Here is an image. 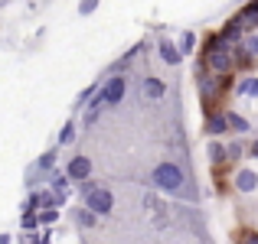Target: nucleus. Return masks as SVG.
<instances>
[{
  "mask_svg": "<svg viewBox=\"0 0 258 244\" xmlns=\"http://www.w3.org/2000/svg\"><path fill=\"white\" fill-rule=\"evenodd\" d=\"M232 65H235L232 46H226L219 36H213L206 43V69L216 72V75H229V72H232Z\"/></svg>",
  "mask_w": 258,
  "mask_h": 244,
  "instance_id": "obj_1",
  "label": "nucleus"
},
{
  "mask_svg": "<svg viewBox=\"0 0 258 244\" xmlns=\"http://www.w3.org/2000/svg\"><path fill=\"white\" fill-rule=\"evenodd\" d=\"M151 182H154V189L173 195V192H180V189L186 186V173H183L176 163H157L154 173H151Z\"/></svg>",
  "mask_w": 258,
  "mask_h": 244,
  "instance_id": "obj_2",
  "label": "nucleus"
},
{
  "mask_svg": "<svg viewBox=\"0 0 258 244\" xmlns=\"http://www.w3.org/2000/svg\"><path fill=\"white\" fill-rule=\"evenodd\" d=\"M98 94H101V101H105V107L121 104V101H124V94H127V78L124 75H111L105 85L98 88Z\"/></svg>",
  "mask_w": 258,
  "mask_h": 244,
  "instance_id": "obj_3",
  "label": "nucleus"
},
{
  "mask_svg": "<svg viewBox=\"0 0 258 244\" xmlns=\"http://www.w3.org/2000/svg\"><path fill=\"white\" fill-rule=\"evenodd\" d=\"M85 208L88 212H95V215H111V208H114V195L108 192V189H95L92 195H85Z\"/></svg>",
  "mask_w": 258,
  "mask_h": 244,
  "instance_id": "obj_4",
  "label": "nucleus"
},
{
  "mask_svg": "<svg viewBox=\"0 0 258 244\" xmlns=\"http://www.w3.org/2000/svg\"><path fill=\"white\" fill-rule=\"evenodd\" d=\"M66 176H69L72 182H85L88 176H92V160L88 157H72L69 166H66Z\"/></svg>",
  "mask_w": 258,
  "mask_h": 244,
  "instance_id": "obj_5",
  "label": "nucleus"
},
{
  "mask_svg": "<svg viewBox=\"0 0 258 244\" xmlns=\"http://www.w3.org/2000/svg\"><path fill=\"white\" fill-rule=\"evenodd\" d=\"M232 23L239 26L242 33H252V30H258V0H255V4H248L242 13H235V17H232Z\"/></svg>",
  "mask_w": 258,
  "mask_h": 244,
  "instance_id": "obj_6",
  "label": "nucleus"
},
{
  "mask_svg": "<svg viewBox=\"0 0 258 244\" xmlns=\"http://www.w3.org/2000/svg\"><path fill=\"white\" fill-rule=\"evenodd\" d=\"M157 52H160V59H164L167 65H180V59H183V52L176 49V46H173V39H167V36L157 43Z\"/></svg>",
  "mask_w": 258,
  "mask_h": 244,
  "instance_id": "obj_7",
  "label": "nucleus"
},
{
  "mask_svg": "<svg viewBox=\"0 0 258 244\" xmlns=\"http://www.w3.org/2000/svg\"><path fill=\"white\" fill-rule=\"evenodd\" d=\"M235 189H239V192H255L258 189V173L255 169H239V173H235Z\"/></svg>",
  "mask_w": 258,
  "mask_h": 244,
  "instance_id": "obj_8",
  "label": "nucleus"
},
{
  "mask_svg": "<svg viewBox=\"0 0 258 244\" xmlns=\"http://www.w3.org/2000/svg\"><path fill=\"white\" fill-rule=\"evenodd\" d=\"M229 124H226V114H209L206 124H203V134H209V137H219V134H226Z\"/></svg>",
  "mask_w": 258,
  "mask_h": 244,
  "instance_id": "obj_9",
  "label": "nucleus"
},
{
  "mask_svg": "<svg viewBox=\"0 0 258 244\" xmlns=\"http://www.w3.org/2000/svg\"><path fill=\"white\" fill-rule=\"evenodd\" d=\"M167 94V81L164 78H144V98H151V101H157V98H164Z\"/></svg>",
  "mask_w": 258,
  "mask_h": 244,
  "instance_id": "obj_10",
  "label": "nucleus"
},
{
  "mask_svg": "<svg viewBox=\"0 0 258 244\" xmlns=\"http://www.w3.org/2000/svg\"><path fill=\"white\" fill-rule=\"evenodd\" d=\"M219 39H222L226 46H239V39H242V30H239V26L232 23V20H229V23H226V26L219 30Z\"/></svg>",
  "mask_w": 258,
  "mask_h": 244,
  "instance_id": "obj_11",
  "label": "nucleus"
},
{
  "mask_svg": "<svg viewBox=\"0 0 258 244\" xmlns=\"http://www.w3.org/2000/svg\"><path fill=\"white\" fill-rule=\"evenodd\" d=\"M226 124H229V131H235V134H248V120L242 117V114H235V111L226 114Z\"/></svg>",
  "mask_w": 258,
  "mask_h": 244,
  "instance_id": "obj_12",
  "label": "nucleus"
},
{
  "mask_svg": "<svg viewBox=\"0 0 258 244\" xmlns=\"http://www.w3.org/2000/svg\"><path fill=\"white\" fill-rule=\"evenodd\" d=\"M69 176H66V173H56V176H52V179H49V186H52V195H66V189H69Z\"/></svg>",
  "mask_w": 258,
  "mask_h": 244,
  "instance_id": "obj_13",
  "label": "nucleus"
},
{
  "mask_svg": "<svg viewBox=\"0 0 258 244\" xmlns=\"http://www.w3.org/2000/svg\"><path fill=\"white\" fill-rule=\"evenodd\" d=\"M76 221H79V228H95V225H98V215L88 212V208H79V212H76Z\"/></svg>",
  "mask_w": 258,
  "mask_h": 244,
  "instance_id": "obj_14",
  "label": "nucleus"
},
{
  "mask_svg": "<svg viewBox=\"0 0 258 244\" xmlns=\"http://www.w3.org/2000/svg\"><path fill=\"white\" fill-rule=\"evenodd\" d=\"M72 140H76V124L69 120V124H66L62 131H59V147H69Z\"/></svg>",
  "mask_w": 258,
  "mask_h": 244,
  "instance_id": "obj_15",
  "label": "nucleus"
},
{
  "mask_svg": "<svg viewBox=\"0 0 258 244\" xmlns=\"http://www.w3.org/2000/svg\"><path fill=\"white\" fill-rule=\"evenodd\" d=\"M193 49H196V33H183V36H180V52L189 56Z\"/></svg>",
  "mask_w": 258,
  "mask_h": 244,
  "instance_id": "obj_16",
  "label": "nucleus"
},
{
  "mask_svg": "<svg viewBox=\"0 0 258 244\" xmlns=\"http://www.w3.org/2000/svg\"><path fill=\"white\" fill-rule=\"evenodd\" d=\"M209 160H213V163H222V160H226V147H222L219 140H213V144H209Z\"/></svg>",
  "mask_w": 258,
  "mask_h": 244,
  "instance_id": "obj_17",
  "label": "nucleus"
},
{
  "mask_svg": "<svg viewBox=\"0 0 258 244\" xmlns=\"http://www.w3.org/2000/svg\"><path fill=\"white\" fill-rule=\"evenodd\" d=\"M36 166H39V169H52V166H56V150H46L43 157H39Z\"/></svg>",
  "mask_w": 258,
  "mask_h": 244,
  "instance_id": "obj_18",
  "label": "nucleus"
},
{
  "mask_svg": "<svg viewBox=\"0 0 258 244\" xmlns=\"http://www.w3.org/2000/svg\"><path fill=\"white\" fill-rule=\"evenodd\" d=\"M56 218H59L56 208H43V212H39V225H52Z\"/></svg>",
  "mask_w": 258,
  "mask_h": 244,
  "instance_id": "obj_19",
  "label": "nucleus"
},
{
  "mask_svg": "<svg viewBox=\"0 0 258 244\" xmlns=\"http://www.w3.org/2000/svg\"><path fill=\"white\" fill-rule=\"evenodd\" d=\"M239 157H242V144H239V140H232V144L226 147V160H239Z\"/></svg>",
  "mask_w": 258,
  "mask_h": 244,
  "instance_id": "obj_20",
  "label": "nucleus"
},
{
  "mask_svg": "<svg viewBox=\"0 0 258 244\" xmlns=\"http://www.w3.org/2000/svg\"><path fill=\"white\" fill-rule=\"evenodd\" d=\"M36 225H39V215L26 212V215H23V228H26V231H36Z\"/></svg>",
  "mask_w": 258,
  "mask_h": 244,
  "instance_id": "obj_21",
  "label": "nucleus"
},
{
  "mask_svg": "<svg viewBox=\"0 0 258 244\" xmlns=\"http://www.w3.org/2000/svg\"><path fill=\"white\" fill-rule=\"evenodd\" d=\"M101 0H82V4H79V13H82V17H88V13H95V7H98Z\"/></svg>",
  "mask_w": 258,
  "mask_h": 244,
  "instance_id": "obj_22",
  "label": "nucleus"
},
{
  "mask_svg": "<svg viewBox=\"0 0 258 244\" xmlns=\"http://www.w3.org/2000/svg\"><path fill=\"white\" fill-rule=\"evenodd\" d=\"M95 189H98V182H92V179H85V182H82V186H79V192H82V199H85V195H92V192H95Z\"/></svg>",
  "mask_w": 258,
  "mask_h": 244,
  "instance_id": "obj_23",
  "label": "nucleus"
},
{
  "mask_svg": "<svg viewBox=\"0 0 258 244\" xmlns=\"http://www.w3.org/2000/svg\"><path fill=\"white\" fill-rule=\"evenodd\" d=\"M248 52H252V56H258V33H252V36H248V46H245Z\"/></svg>",
  "mask_w": 258,
  "mask_h": 244,
  "instance_id": "obj_24",
  "label": "nucleus"
},
{
  "mask_svg": "<svg viewBox=\"0 0 258 244\" xmlns=\"http://www.w3.org/2000/svg\"><path fill=\"white\" fill-rule=\"evenodd\" d=\"M144 208H160L157 195H151V192H147V195H144Z\"/></svg>",
  "mask_w": 258,
  "mask_h": 244,
  "instance_id": "obj_25",
  "label": "nucleus"
},
{
  "mask_svg": "<svg viewBox=\"0 0 258 244\" xmlns=\"http://www.w3.org/2000/svg\"><path fill=\"white\" fill-rule=\"evenodd\" d=\"M248 81H252V78H242L239 85H235V94H248Z\"/></svg>",
  "mask_w": 258,
  "mask_h": 244,
  "instance_id": "obj_26",
  "label": "nucleus"
},
{
  "mask_svg": "<svg viewBox=\"0 0 258 244\" xmlns=\"http://www.w3.org/2000/svg\"><path fill=\"white\" fill-rule=\"evenodd\" d=\"M248 98H258V78L248 81Z\"/></svg>",
  "mask_w": 258,
  "mask_h": 244,
  "instance_id": "obj_27",
  "label": "nucleus"
},
{
  "mask_svg": "<svg viewBox=\"0 0 258 244\" xmlns=\"http://www.w3.org/2000/svg\"><path fill=\"white\" fill-rule=\"evenodd\" d=\"M36 244H52V241H49V234H36Z\"/></svg>",
  "mask_w": 258,
  "mask_h": 244,
  "instance_id": "obj_28",
  "label": "nucleus"
},
{
  "mask_svg": "<svg viewBox=\"0 0 258 244\" xmlns=\"http://www.w3.org/2000/svg\"><path fill=\"white\" fill-rule=\"evenodd\" d=\"M248 150H252V157L258 160V140H252V147H248Z\"/></svg>",
  "mask_w": 258,
  "mask_h": 244,
  "instance_id": "obj_29",
  "label": "nucleus"
},
{
  "mask_svg": "<svg viewBox=\"0 0 258 244\" xmlns=\"http://www.w3.org/2000/svg\"><path fill=\"white\" fill-rule=\"evenodd\" d=\"M0 244H10V234H0Z\"/></svg>",
  "mask_w": 258,
  "mask_h": 244,
  "instance_id": "obj_30",
  "label": "nucleus"
}]
</instances>
